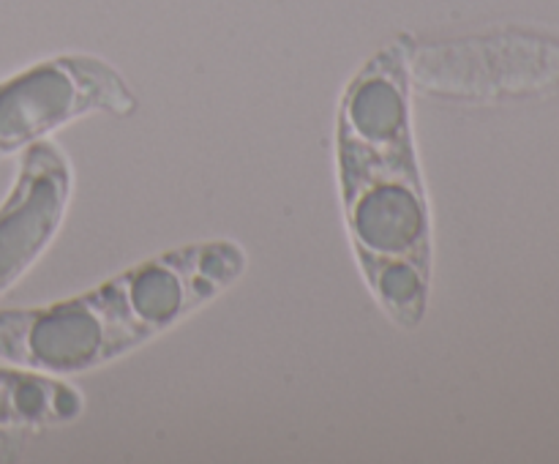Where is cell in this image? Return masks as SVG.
I'll list each match as a JSON object with an SVG mask.
<instances>
[{
  "instance_id": "obj_4",
  "label": "cell",
  "mask_w": 559,
  "mask_h": 464,
  "mask_svg": "<svg viewBox=\"0 0 559 464\" xmlns=\"http://www.w3.org/2000/svg\"><path fill=\"white\" fill-rule=\"evenodd\" d=\"M136 107V93L104 58L52 55L0 80V158L27 151L87 115L129 118Z\"/></svg>"
},
{
  "instance_id": "obj_6",
  "label": "cell",
  "mask_w": 559,
  "mask_h": 464,
  "mask_svg": "<svg viewBox=\"0 0 559 464\" xmlns=\"http://www.w3.org/2000/svg\"><path fill=\"white\" fill-rule=\"evenodd\" d=\"M85 396L63 377L25 366H0V429H47L74 424Z\"/></svg>"
},
{
  "instance_id": "obj_1",
  "label": "cell",
  "mask_w": 559,
  "mask_h": 464,
  "mask_svg": "<svg viewBox=\"0 0 559 464\" xmlns=\"http://www.w3.org/2000/svg\"><path fill=\"white\" fill-rule=\"evenodd\" d=\"M407 36L371 55L336 109V178L355 262L393 325L415 331L431 298V205L413 129Z\"/></svg>"
},
{
  "instance_id": "obj_2",
  "label": "cell",
  "mask_w": 559,
  "mask_h": 464,
  "mask_svg": "<svg viewBox=\"0 0 559 464\" xmlns=\"http://www.w3.org/2000/svg\"><path fill=\"white\" fill-rule=\"evenodd\" d=\"M249 254L227 238L162 251L82 295L31 309L0 306V358L55 377L102 369L227 293Z\"/></svg>"
},
{
  "instance_id": "obj_5",
  "label": "cell",
  "mask_w": 559,
  "mask_h": 464,
  "mask_svg": "<svg viewBox=\"0 0 559 464\" xmlns=\"http://www.w3.org/2000/svg\"><path fill=\"white\" fill-rule=\"evenodd\" d=\"M74 194L71 162L52 142L22 151L14 183L0 202V295L9 293L55 243Z\"/></svg>"
},
{
  "instance_id": "obj_7",
  "label": "cell",
  "mask_w": 559,
  "mask_h": 464,
  "mask_svg": "<svg viewBox=\"0 0 559 464\" xmlns=\"http://www.w3.org/2000/svg\"><path fill=\"white\" fill-rule=\"evenodd\" d=\"M16 448H20V442H16L14 437L5 435V431L0 429V462H3V459H11V456H14Z\"/></svg>"
},
{
  "instance_id": "obj_3",
  "label": "cell",
  "mask_w": 559,
  "mask_h": 464,
  "mask_svg": "<svg viewBox=\"0 0 559 464\" xmlns=\"http://www.w3.org/2000/svg\"><path fill=\"white\" fill-rule=\"evenodd\" d=\"M409 87L459 104H506L559 91V38L535 31L407 44Z\"/></svg>"
}]
</instances>
